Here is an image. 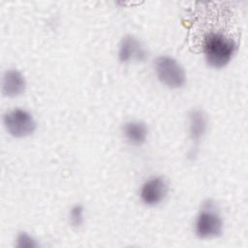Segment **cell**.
Returning <instances> with one entry per match:
<instances>
[{
	"instance_id": "cell-1",
	"label": "cell",
	"mask_w": 248,
	"mask_h": 248,
	"mask_svg": "<svg viewBox=\"0 0 248 248\" xmlns=\"http://www.w3.org/2000/svg\"><path fill=\"white\" fill-rule=\"evenodd\" d=\"M236 51V42L224 33L210 32L203 38V56L206 64L213 69H222L230 64Z\"/></svg>"
},
{
	"instance_id": "cell-2",
	"label": "cell",
	"mask_w": 248,
	"mask_h": 248,
	"mask_svg": "<svg viewBox=\"0 0 248 248\" xmlns=\"http://www.w3.org/2000/svg\"><path fill=\"white\" fill-rule=\"evenodd\" d=\"M224 231V221L215 202L205 201L199 210L195 222L194 232L200 239L219 237Z\"/></svg>"
},
{
	"instance_id": "cell-3",
	"label": "cell",
	"mask_w": 248,
	"mask_h": 248,
	"mask_svg": "<svg viewBox=\"0 0 248 248\" xmlns=\"http://www.w3.org/2000/svg\"><path fill=\"white\" fill-rule=\"evenodd\" d=\"M154 72L158 80L170 89H180L186 84L185 69L172 56H158L154 60Z\"/></svg>"
},
{
	"instance_id": "cell-4",
	"label": "cell",
	"mask_w": 248,
	"mask_h": 248,
	"mask_svg": "<svg viewBox=\"0 0 248 248\" xmlns=\"http://www.w3.org/2000/svg\"><path fill=\"white\" fill-rule=\"evenodd\" d=\"M6 132L16 139L32 136L37 129V122L33 114L25 108H15L6 111L2 117Z\"/></svg>"
},
{
	"instance_id": "cell-5",
	"label": "cell",
	"mask_w": 248,
	"mask_h": 248,
	"mask_svg": "<svg viewBox=\"0 0 248 248\" xmlns=\"http://www.w3.org/2000/svg\"><path fill=\"white\" fill-rule=\"evenodd\" d=\"M169 193L167 180L160 175L148 177L140 186V199L146 206H157L162 203Z\"/></svg>"
},
{
	"instance_id": "cell-6",
	"label": "cell",
	"mask_w": 248,
	"mask_h": 248,
	"mask_svg": "<svg viewBox=\"0 0 248 248\" xmlns=\"http://www.w3.org/2000/svg\"><path fill=\"white\" fill-rule=\"evenodd\" d=\"M118 59L123 64L141 63L147 59V49L135 36L127 35L119 43Z\"/></svg>"
},
{
	"instance_id": "cell-7",
	"label": "cell",
	"mask_w": 248,
	"mask_h": 248,
	"mask_svg": "<svg viewBox=\"0 0 248 248\" xmlns=\"http://www.w3.org/2000/svg\"><path fill=\"white\" fill-rule=\"evenodd\" d=\"M26 89V79L23 74L16 69L6 70L1 78V92L5 97L16 98Z\"/></svg>"
},
{
	"instance_id": "cell-8",
	"label": "cell",
	"mask_w": 248,
	"mask_h": 248,
	"mask_svg": "<svg viewBox=\"0 0 248 248\" xmlns=\"http://www.w3.org/2000/svg\"><path fill=\"white\" fill-rule=\"evenodd\" d=\"M187 127L190 140L198 144L206 135L208 130V118L206 113L201 108H193L187 117Z\"/></svg>"
},
{
	"instance_id": "cell-9",
	"label": "cell",
	"mask_w": 248,
	"mask_h": 248,
	"mask_svg": "<svg viewBox=\"0 0 248 248\" xmlns=\"http://www.w3.org/2000/svg\"><path fill=\"white\" fill-rule=\"evenodd\" d=\"M122 134L126 141L134 146H140L145 143L148 138L146 124L139 119H132L122 126Z\"/></svg>"
},
{
	"instance_id": "cell-10",
	"label": "cell",
	"mask_w": 248,
	"mask_h": 248,
	"mask_svg": "<svg viewBox=\"0 0 248 248\" xmlns=\"http://www.w3.org/2000/svg\"><path fill=\"white\" fill-rule=\"evenodd\" d=\"M84 213H85L84 207L81 204L79 203L74 204L69 211V220L71 225L75 228L81 227L85 220Z\"/></svg>"
},
{
	"instance_id": "cell-11",
	"label": "cell",
	"mask_w": 248,
	"mask_h": 248,
	"mask_svg": "<svg viewBox=\"0 0 248 248\" xmlns=\"http://www.w3.org/2000/svg\"><path fill=\"white\" fill-rule=\"evenodd\" d=\"M16 246L19 248H36L40 246L37 238L26 232H20L16 236Z\"/></svg>"
}]
</instances>
